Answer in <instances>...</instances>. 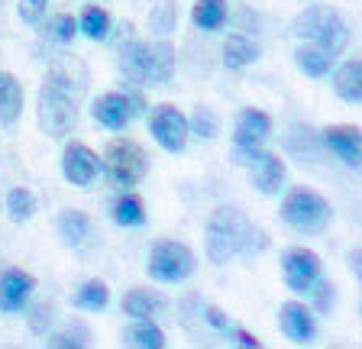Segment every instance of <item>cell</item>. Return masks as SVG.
I'll list each match as a JSON object with an SVG mask.
<instances>
[{
    "mask_svg": "<svg viewBox=\"0 0 362 349\" xmlns=\"http://www.w3.org/2000/svg\"><path fill=\"white\" fill-rule=\"evenodd\" d=\"M204 249L214 266H226L233 259H252L269 249V236L249 220L240 207H217L207 217Z\"/></svg>",
    "mask_w": 362,
    "mask_h": 349,
    "instance_id": "cell-1",
    "label": "cell"
},
{
    "mask_svg": "<svg viewBox=\"0 0 362 349\" xmlns=\"http://www.w3.org/2000/svg\"><path fill=\"white\" fill-rule=\"evenodd\" d=\"M120 71L129 84L136 88H162L172 81L175 75V52L168 42H139V39L127 36L120 42Z\"/></svg>",
    "mask_w": 362,
    "mask_h": 349,
    "instance_id": "cell-2",
    "label": "cell"
},
{
    "mask_svg": "<svg viewBox=\"0 0 362 349\" xmlns=\"http://www.w3.org/2000/svg\"><path fill=\"white\" fill-rule=\"evenodd\" d=\"M78 120V100L71 91V78L65 71H49L39 88V126L52 139H65Z\"/></svg>",
    "mask_w": 362,
    "mask_h": 349,
    "instance_id": "cell-3",
    "label": "cell"
},
{
    "mask_svg": "<svg viewBox=\"0 0 362 349\" xmlns=\"http://www.w3.org/2000/svg\"><path fill=\"white\" fill-rule=\"evenodd\" d=\"M294 36L301 42H314V46L327 49L330 55H343L349 46V23L343 20L339 10L314 4L294 16Z\"/></svg>",
    "mask_w": 362,
    "mask_h": 349,
    "instance_id": "cell-4",
    "label": "cell"
},
{
    "mask_svg": "<svg viewBox=\"0 0 362 349\" xmlns=\"http://www.w3.org/2000/svg\"><path fill=\"white\" fill-rule=\"evenodd\" d=\"M100 162H104L100 172L120 191L136 188V184L146 178V172H149V155H146V149L139 143H133V139H113Z\"/></svg>",
    "mask_w": 362,
    "mask_h": 349,
    "instance_id": "cell-5",
    "label": "cell"
},
{
    "mask_svg": "<svg viewBox=\"0 0 362 349\" xmlns=\"http://www.w3.org/2000/svg\"><path fill=\"white\" fill-rule=\"evenodd\" d=\"M330 217V204L310 188H294L281 201V220L298 233H324Z\"/></svg>",
    "mask_w": 362,
    "mask_h": 349,
    "instance_id": "cell-6",
    "label": "cell"
},
{
    "mask_svg": "<svg viewBox=\"0 0 362 349\" xmlns=\"http://www.w3.org/2000/svg\"><path fill=\"white\" fill-rule=\"evenodd\" d=\"M197 259L194 252L188 249L178 239H158L156 246L149 249V278L158 281V285H178V281H188L194 275Z\"/></svg>",
    "mask_w": 362,
    "mask_h": 349,
    "instance_id": "cell-7",
    "label": "cell"
},
{
    "mask_svg": "<svg viewBox=\"0 0 362 349\" xmlns=\"http://www.w3.org/2000/svg\"><path fill=\"white\" fill-rule=\"evenodd\" d=\"M269 136H272L269 114H262L256 107L240 110V117H236V133H233V162L236 165H243V168L252 165Z\"/></svg>",
    "mask_w": 362,
    "mask_h": 349,
    "instance_id": "cell-8",
    "label": "cell"
},
{
    "mask_svg": "<svg viewBox=\"0 0 362 349\" xmlns=\"http://www.w3.org/2000/svg\"><path fill=\"white\" fill-rule=\"evenodd\" d=\"M149 133L165 152H185L188 146V117L172 104H158L149 114Z\"/></svg>",
    "mask_w": 362,
    "mask_h": 349,
    "instance_id": "cell-9",
    "label": "cell"
},
{
    "mask_svg": "<svg viewBox=\"0 0 362 349\" xmlns=\"http://www.w3.org/2000/svg\"><path fill=\"white\" fill-rule=\"evenodd\" d=\"M320 275L324 272H320L317 252L304 249V246H294V249H288L285 256H281V278H285V285L294 295H308L310 285H314Z\"/></svg>",
    "mask_w": 362,
    "mask_h": 349,
    "instance_id": "cell-10",
    "label": "cell"
},
{
    "mask_svg": "<svg viewBox=\"0 0 362 349\" xmlns=\"http://www.w3.org/2000/svg\"><path fill=\"white\" fill-rule=\"evenodd\" d=\"M100 168V155L94 149H88L84 143H71L65 146V155H62V174H65V182H71L75 188H90V184L98 182Z\"/></svg>",
    "mask_w": 362,
    "mask_h": 349,
    "instance_id": "cell-11",
    "label": "cell"
},
{
    "mask_svg": "<svg viewBox=\"0 0 362 349\" xmlns=\"http://www.w3.org/2000/svg\"><path fill=\"white\" fill-rule=\"evenodd\" d=\"M279 326L281 333L294 343V346H310L317 340V320L314 311L298 301H285L279 307Z\"/></svg>",
    "mask_w": 362,
    "mask_h": 349,
    "instance_id": "cell-12",
    "label": "cell"
},
{
    "mask_svg": "<svg viewBox=\"0 0 362 349\" xmlns=\"http://www.w3.org/2000/svg\"><path fill=\"white\" fill-rule=\"evenodd\" d=\"M249 178H252V188L259 191V194H265V198H272V194H279L281 188H285L288 182V168L285 162L279 159V152H259L256 162L249 165Z\"/></svg>",
    "mask_w": 362,
    "mask_h": 349,
    "instance_id": "cell-13",
    "label": "cell"
},
{
    "mask_svg": "<svg viewBox=\"0 0 362 349\" xmlns=\"http://www.w3.org/2000/svg\"><path fill=\"white\" fill-rule=\"evenodd\" d=\"M33 288H36V278L30 272H20V268L0 272V311L20 314L26 307V301H30Z\"/></svg>",
    "mask_w": 362,
    "mask_h": 349,
    "instance_id": "cell-14",
    "label": "cell"
},
{
    "mask_svg": "<svg viewBox=\"0 0 362 349\" xmlns=\"http://www.w3.org/2000/svg\"><path fill=\"white\" fill-rule=\"evenodd\" d=\"M90 117L100 123L104 129H127L129 120H133V110H129V100L123 91H110V94H100L94 104H90Z\"/></svg>",
    "mask_w": 362,
    "mask_h": 349,
    "instance_id": "cell-15",
    "label": "cell"
},
{
    "mask_svg": "<svg viewBox=\"0 0 362 349\" xmlns=\"http://www.w3.org/2000/svg\"><path fill=\"white\" fill-rule=\"evenodd\" d=\"M55 227H59L62 243H65L68 249H88V246L94 243V223H90V217L84 211H78V207L62 211Z\"/></svg>",
    "mask_w": 362,
    "mask_h": 349,
    "instance_id": "cell-16",
    "label": "cell"
},
{
    "mask_svg": "<svg viewBox=\"0 0 362 349\" xmlns=\"http://www.w3.org/2000/svg\"><path fill=\"white\" fill-rule=\"evenodd\" d=\"M324 143L333 155L343 159V165L349 168H359L362 162V136H359V126H330L324 129Z\"/></svg>",
    "mask_w": 362,
    "mask_h": 349,
    "instance_id": "cell-17",
    "label": "cell"
},
{
    "mask_svg": "<svg viewBox=\"0 0 362 349\" xmlns=\"http://www.w3.org/2000/svg\"><path fill=\"white\" fill-rule=\"evenodd\" d=\"M165 297L158 291H149V288H133L123 295V314L133 320H152L156 314L165 311Z\"/></svg>",
    "mask_w": 362,
    "mask_h": 349,
    "instance_id": "cell-18",
    "label": "cell"
},
{
    "mask_svg": "<svg viewBox=\"0 0 362 349\" xmlns=\"http://www.w3.org/2000/svg\"><path fill=\"white\" fill-rule=\"evenodd\" d=\"M333 91H337L339 100H346V104H359L362 100V61L359 59L343 61L333 71Z\"/></svg>",
    "mask_w": 362,
    "mask_h": 349,
    "instance_id": "cell-19",
    "label": "cell"
},
{
    "mask_svg": "<svg viewBox=\"0 0 362 349\" xmlns=\"http://www.w3.org/2000/svg\"><path fill=\"white\" fill-rule=\"evenodd\" d=\"M333 61H337V55H330L327 49L314 46V42H301L294 49V65L310 78H327L333 71Z\"/></svg>",
    "mask_w": 362,
    "mask_h": 349,
    "instance_id": "cell-20",
    "label": "cell"
},
{
    "mask_svg": "<svg viewBox=\"0 0 362 349\" xmlns=\"http://www.w3.org/2000/svg\"><path fill=\"white\" fill-rule=\"evenodd\" d=\"M23 114V88L10 71H0V123L13 126Z\"/></svg>",
    "mask_w": 362,
    "mask_h": 349,
    "instance_id": "cell-21",
    "label": "cell"
},
{
    "mask_svg": "<svg viewBox=\"0 0 362 349\" xmlns=\"http://www.w3.org/2000/svg\"><path fill=\"white\" fill-rule=\"evenodd\" d=\"M223 65L230 71H240V69H246V65H252V61L259 59V46L252 42V39H246V36H240V32H233V36H226L223 39Z\"/></svg>",
    "mask_w": 362,
    "mask_h": 349,
    "instance_id": "cell-22",
    "label": "cell"
},
{
    "mask_svg": "<svg viewBox=\"0 0 362 349\" xmlns=\"http://www.w3.org/2000/svg\"><path fill=\"white\" fill-rule=\"evenodd\" d=\"M123 343L136 349H162L165 346V333L156 324H149V320H136L133 326L123 330Z\"/></svg>",
    "mask_w": 362,
    "mask_h": 349,
    "instance_id": "cell-23",
    "label": "cell"
},
{
    "mask_svg": "<svg viewBox=\"0 0 362 349\" xmlns=\"http://www.w3.org/2000/svg\"><path fill=\"white\" fill-rule=\"evenodd\" d=\"M191 20L204 32L220 30L226 23V0H197L194 10H191Z\"/></svg>",
    "mask_w": 362,
    "mask_h": 349,
    "instance_id": "cell-24",
    "label": "cell"
},
{
    "mask_svg": "<svg viewBox=\"0 0 362 349\" xmlns=\"http://www.w3.org/2000/svg\"><path fill=\"white\" fill-rule=\"evenodd\" d=\"M107 301H110V288L100 278H88L75 291V297H71V304H75L78 311H104Z\"/></svg>",
    "mask_w": 362,
    "mask_h": 349,
    "instance_id": "cell-25",
    "label": "cell"
},
{
    "mask_svg": "<svg viewBox=\"0 0 362 349\" xmlns=\"http://www.w3.org/2000/svg\"><path fill=\"white\" fill-rule=\"evenodd\" d=\"M113 220L117 227H143L146 223V211H143V201L136 194H123V198L113 201Z\"/></svg>",
    "mask_w": 362,
    "mask_h": 349,
    "instance_id": "cell-26",
    "label": "cell"
},
{
    "mask_svg": "<svg viewBox=\"0 0 362 349\" xmlns=\"http://www.w3.org/2000/svg\"><path fill=\"white\" fill-rule=\"evenodd\" d=\"M78 32H84V36L94 39V42H104V39L110 36V16H107V10L88 7L81 13V20H78Z\"/></svg>",
    "mask_w": 362,
    "mask_h": 349,
    "instance_id": "cell-27",
    "label": "cell"
},
{
    "mask_svg": "<svg viewBox=\"0 0 362 349\" xmlns=\"http://www.w3.org/2000/svg\"><path fill=\"white\" fill-rule=\"evenodd\" d=\"M188 133H194L197 139H204V143H214L220 133V123H217V114H214L211 107L197 104L194 114L188 117Z\"/></svg>",
    "mask_w": 362,
    "mask_h": 349,
    "instance_id": "cell-28",
    "label": "cell"
},
{
    "mask_svg": "<svg viewBox=\"0 0 362 349\" xmlns=\"http://www.w3.org/2000/svg\"><path fill=\"white\" fill-rule=\"evenodd\" d=\"M33 213H36V198H33L30 188H13L7 194V217L13 223H26L33 220Z\"/></svg>",
    "mask_w": 362,
    "mask_h": 349,
    "instance_id": "cell-29",
    "label": "cell"
},
{
    "mask_svg": "<svg viewBox=\"0 0 362 349\" xmlns=\"http://www.w3.org/2000/svg\"><path fill=\"white\" fill-rule=\"evenodd\" d=\"M149 26L158 32V36H168V32L178 26V4H175V0L156 4V10L149 13Z\"/></svg>",
    "mask_w": 362,
    "mask_h": 349,
    "instance_id": "cell-30",
    "label": "cell"
},
{
    "mask_svg": "<svg viewBox=\"0 0 362 349\" xmlns=\"http://www.w3.org/2000/svg\"><path fill=\"white\" fill-rule=\"evenodd\" d=\"M88 340H90V333H88V326L84 324H68L65 330H59V333H52L49 336V346H59V349H81V346H88Z\"/></svg>",
    "mask_w": 362,
    "mask_h": 349,
    "instance_id": "cell-31",
    "label": "cell"
},
{
    "mask_svg": "<svg viewBox=\"0 0 362 349\" xmlns=\"http://www.w3.org/2000/svg\"><path fill=\"white\" fill-rule=\"evenodd\" d=\"M26 324H30V330L36 336H45L55 324V304H49V301L33 304V311L26 314Z\"/></svg>",
    "mask_w": 362,
    "mask_h": 349,
    "instance_id": "cell-32",
    "label": "cell"
},
{
    "mask_svg": "<svg viewBox=\"0 0 362 349\" xmlns=\"http://www.w3.org/2000/svg\"><path fill=\"white\" fill-rule=\"evenodd\" d=\"M308 297H310V304H314V311H320V314H330V307L337 304V291H333V281L330 278H320L310 285V291H308Z\"/></svg>",
    "mask_w": 362,
    "mask_h": 349,
    "instance_id": "cell-33",
    "label": "cell"
},
{
    "mask_svg": "<svg viewBox=\"0 0 362 349\" xmlns=\"http://www.w3.org/2000/svg\"><path fill=\"white\" fill-rule=\"evenodd\" d=\"M45 36L52 39V42H71V39L78 36V20L68 13H59L52 20V23H45Z\"/></svg>",
    "mask_w": 362,
    "mask_h": 349,
    "instance_id": "cell-34",
    "label": "cell"
},
{
    "mask_svg": "<svg viewBox=\"0 0 362 349\" xmlns=\"http://www.w3.org/2000/svg\"><path fill=\"white\" fill-rule=\"evenodd\" d=\"M45 10H49V0H20L16 13H20L23 23L39 26V23H42V16H45Z\"/></svg>",
    "mask_w": 362,
    "mask_h": 349,
    "instance_id": "cell-35",
    "label": "cell"
},
{
    "mask_svg": "<svg viewBox=\"0 0 362 349\" xmlns=\"http://www.w3.org/2000/svg\"><path fill=\"white\" fill-rule=\"evenodd\" d=\"M204 320H207V324H211L220 336H230V330H233V326H236L233 320L226 317L223 311H217V307H204Z\"/></svg>",
    "mask_w": 362,
    "mask_h": 349,
    "instance_id": "cell-36",
    "label": "cell"
},
{
    "mask_svg": "<svg viewBox=\"0 0 362 349\" xmlns=\"http://www.w3.org/2000/svg\"><path fill=\"white\" fill-rule=\"evenodd\" d=\"M230 336H233V343H236V346H243V349H259L256 336L246 333V330H240V326H233V330H230Z\"/></svg>",
    "mask_w": 362,
    "mask_h": 349,
    "instance_id": "cell-37",
    "label": "cell"
},
{
    "mask_svg": "<svg viewBox=\"0 0 362 349\" xmlns=\"http://www.w3.org/2000/svg\"><path fill=\"white\" fill-rule=\"evenodd\" d=\"M123 94H127V100H129V110H133V117H143V114H146V100H143V94L133 91V88H123Z\"/></svg>",
    "mask_w": 362,
    "mask_h": 349,
    "instance_id": "cell-38",
    "label": "cell"
},
{
    "mask_svg": "<svg viewBox=\"0 0 362 349\" xmlns=\"http://www.w3.org/2000/svg\"><path fill=\"white\" fill-rule=\"evenodd\" d=\"M349 272H353L356 278H359V249L349 252Z\"/></svg>",
    "mask_w": 362,
    "mask_h": 349,
    "instance_id": "cell-39",
    "label": "cell"
}]
</instances>
